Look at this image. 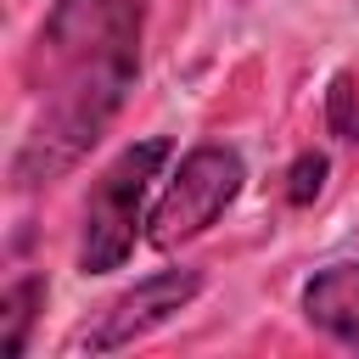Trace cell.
Segmentation results:
<instances>
[{
    "instance_id": "7a4b0ae2",
    "label": "cell",
    "mask_w": 359,
    "mask_h": 359,
    "mask_svg": "<svg viewBox=\"0 0 359 359\" xmlns=\"http://www.w3.org/2000/svg\"><path fill=\"white\" fill-rule=\"evenodd\" d=\"M174 157V146L163 135H146V140H129L84 191V208H79V269L84 275H112L129 264L135 241H140V224L151 219L146 202H151V185L163 180V163Z\"/></svg>"
},
{
    "instance_id": "ba28073f",
    "label": "cell",
    "mask_w": 359,
    "mask_h": 359,
    "mask_svg": "<svg viewBox=\"0 0 359 359\" xmlns=\"http://www.w3.org/2000/svg\"><path fill=\"white\" fill-rule=\"evenodd\" d=\"M325 174H331L325 151H297L292 168H286V202H292V208H309V202L325 191Z\"/></svg>"
},
{
    "instance_id": "8992f818",
    "label": "cell",
    "mask_w": 359,
    "mask_h": 359,
    "mask_svg": "<svg viewBox=\"0 0 359 359\" xmlns=\"http://www.w3.org/2000/svg\"><path fill=\"white\" fill-rule=\"evenodd\" d=\"M45 309V275H17L0 297V353L6 359H22L28 353V331Z\"/></svg>"
},
{
    "instance_id": "277c9868",
    "label": "cell",
    "mask_w": 359,
    "mask_h": 359,
    "mask_svg": "<svg viewBox=\"0 0 359 359\" xmlns=\"http://www.w3.org/2000/svg\"><path fill=\"white\" fill-rule=\"evenodd\" d=\"M196 292H202V269H185V264H180V269H157V275L135 280L123 297H112V303L101 309V320L84 325L79 348H84V353H118V348L151 337L157 325H168L185 303H196Z\"/></svg>"
},
{
    "instance_id": "3957f363",
    "label": "cell",
    "mask_w": 359,
    "mask_h": 359,
    "mask_svg": "<svg viewBox=\"0 0 359 359\" xmlns=\"http://www.w3.org/2000/svg\"><path fill=\"white\" fill-rule=\"evenodd\" d=\"M241 185H247V163H241L236 146H224V140L191 146V151L174 163L163 196L151 202L146 241H151L157 252H174V247L196 241L202 230H213V224L230 213V202L241 196Z\"/></svg>"
},
{
    "instance_id": "5b68a950",
    "label": "cell",
    "mask_w": 359,
    "mask_h": 359,
    "mask_svg": "<svg viewBox=\"0 0 359 359\" xmlns=\"http://www.w3.org/2000/svg\"><path fill=\"white\" fill-rule=\"evenodd\" d=\"M297 309L320 337H331L337 348L359 353V258L314 269L303 280V292H297Z\"/></svg>"
},
{
    "instance_id": "6da1fadb",
    "label": "cell",
    "mask_w": 359,
    "mask_h": 359,
    "mask_svg": "<svg viewBox=\"0 0 359 359\" xmlns=\"http://www.w3.org/2000/svg\"><path fill=\"white\" fill-rule=\"evenodd\" d=\"M151 0H50L28 45V129L11 151V185L34 191L73 174L140 79Z\"/></svg>"
},
{
    "instance_id": "52a82bcc",
    "label": "cell",
    "mask_w": 359,
    "mask_h": 359,
    "mask_svg": "<svg viewBox=\"0 0 359 359\" xmlns=\"http://www.w3.org/2000/svg\"><path fill=\"white\" fill-rule=\"evenodd\" d=\"M325 123H331V135H342L348 146H359V79L353 73L331 79V90H325Z\"/></svg>"
}]
</instances>
